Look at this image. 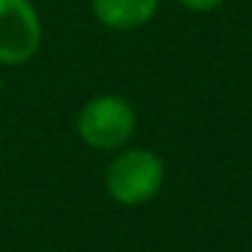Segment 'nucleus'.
<instances>
[{
	"instance_id": "1",
	"label": "nucleus",
	"mask_w": 252,
	"mask_h": 252,
	"mask_svg": "<svg viewBox=\"0 0 252 252\" xmlns=\"http://www.w3.org/2000/svg\"><path fill=\"white\" fill-rule=\"evenodd\" d=\"M165 182V163L149 147H122L106 165V195L120 206H144Z\"/></svg>"
},
{
	"instance_id": "2",
	"label": "nucleus",
	"mask_w": 252,
	"mask_h": 252,
	"mask_svg": "<svg viewBox=\"0 0 252 252\" xmlns=\"http://www.w3.org/2000/svg\"><path fill=\"white\" fill-rule=\"evenodd\" d=\"M138 114L125 95L100 93L84 100L76 114V133L84 147L98 152H117L136 136Z\"/></svg>"
},
{
	"instance_id": "3",
	"label": "nucleus",
	"mask_w": 252,
	"mask_h": 252,
	"mask_svg": "<svg viewBox=\"0 0 252 252\" xmlns=\"http://www.w3.org/2000/svg\"><path fill=\"white\" fill-rule=\"evenodd\" d=\"M44 25L33 0H0V65L30 63L41 49Z\"/></svg>"
},
{
	"instance_id": "4",
	"label": "nucleus",
	"mask_w": 252,
	"mask_h": 252,
	"mask_svg": "<svg viewBox=\"0 0 252 252\" xmlns=\"http://www.w3.org/2000/svg\"><path fill=\"white\" fill-rule=\"evenodd\" d=\"M98 25L114 33H133L155 19L160 0H90Z\"/></svg>"
},
{
	"instance_id": "5",
	"label": "nucleus",
	"mask_w": 252,
	"mask_h": 252,
	"mask_svg": "<svg viewBox=\"0 0 252 252\" xmlns=\"http://www.w3.org/2000/svg\"><path fill=\"white\" fill-rule=\"evenodd\" d=\"M176 3L190 14H209V11H214V8L225 6L228 0H176Z\"/></svg>"
},
{
	"instance_id": "6",
	"label": "nucleus",
	"mask_w": 252,
	"mask_h": 252,
	"mask_svg": "<svg viewBox=\"0 0 252 252\" xmlns=\"http://www.w3.org/2000/svg\"><path fill=\"white\" fill-rule=\"evenodd\" d=\"M3 87H6V76H3V65H0V95H3Z\"/></svg>"
}]
</instances>
